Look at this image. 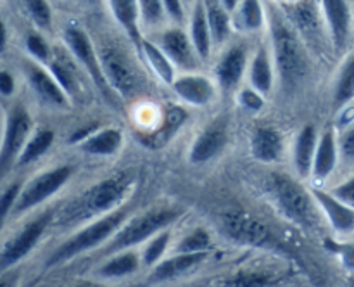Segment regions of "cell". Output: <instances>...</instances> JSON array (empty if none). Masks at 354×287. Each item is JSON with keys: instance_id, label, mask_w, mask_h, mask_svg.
<instances>
[{"instance_id": "6da1fadb", "label": "cell", "mask_w": 354, "mask_h": 287, "mask_svg": "<svg viewBox=\"0 0 354 287\" xmlns=\"http://www.w3.org/2000/svg\"><path fill=\"white\" fill-rule=\"evenodd\" d=\"M135 178L128 172L114 173L100 182L93 183L86 190L80 192L61 211L59 223L66 227H76L83 221L97 220L104 214L121 207L133 189Z\"/></svg>"}, {"instance_id": "7a4b0ae2", "label": "cell", "mask_w": 354, "mask_h": 287, "mask_svg": "<svg viewBox=\"0 0 354 287\" xmlns=\"http://www.w3.org/2000/svg\"><path fill=\"white\" fill-rule=\"evenodd\" d=\"M270 35L275 68L287 92H294L310 75L308 47L282 9H270Z\"/></svg>"}, {"instance_id": "3957f363", "label": "cell", "mask_w": 354, "mask_h": 287, "mask_svg": "<svg viewBox=\"0 0 354 287\" xmlns=\"http://www.w3.org/2000/svg\"><path fill=\"white\" fill-rule=\"evenodd\" d=\"M130 206H121L118 210L111 211V213L104 214V216L97 218V220L90 221L86 227L76 232L73 237L62 242L47 259V266H57L62 263L69 261V259L76 258V256L83 254V252L95 249L102 246L104 242L113 239V235L123 227L130 218Z\"/></svg>"}, {"instance_id": "277c9868", "label": "cell", "mask_w": 354, "mask_h": 287, "mask_svg": "<svg viewBox=\"0 0 354 287\" xmlns=\"http://www.w3.org/2000/svg\"><path fill=\"white\" fill-rule=\"evenodd\" d=\"M266 192L286 218L301 227H317V201L313 194L286 173H272L266 180Z\"/></svg>"}, {"instance_id": "5b68a950", "label": "cell", "mask_w": 354, "mask_h": 287, "mask_svg": "<svg viewBox=\"0 0 354 287\" xmlns=\"http://www.w3.org/2000/svg\"><path fill=\"white\" fill-rule=\"evenodd\" d=\"M180 214H182V211L176 210V207H154V210L138 214L137 218H131L107 242L102 254L127 251L133 246L149 241L156 234L175 223Z\"/></svg>"}, {"instance_id": "8992f818", "label": "cell", "mask_w": 354, "mask_h": 287, "mask_svg": "<svg viewBox=\"0 0 354 287\" xmlns=\"http://www.w3.org/2000/svg\"><path fill=\"white\" fill-rule=\"evenodd\" d=\"M221 228L225 235L242 246L263 249H283L277 234L259 218L245 211H228L221 216Z\"/></svg>"}, {"instance_id": "52a82bcc", "label": "cell", "mask_w": 354, "mask_h": 287, "mask_svg": "<svg viewBox=\"0 0 354 287\" xmlns=\"http://www.w3.org/2000/svg\"><path fill=\"white\" fill-rule=\"evenodd\" d=\"M62 38H64V44L66 47H68V50L71 52L73 57L76 59V62L82 66V69L86 73V76L92 80V83L97 86V90L102 93L104 99H106L107 102L114 104L116 93L113 92L111 85L107 83L106 75H104L102 71V64H100L99 52L95 50L88 35L78 26H66Z\"/></svg>"}, {"instance_id": "ba28073f", "label": "cell", "mask_w": 354, "mask_h": 287, "mask_svg": "<svg viewBox=\"0 0 354 287\" xmlns=\"http://www.w3.org/2000/svg\"><path fill=\"white\" fill-rule=\"evenodd\" d=\"M99 59L107 83L121 99H130L138 90V76L133 64L120 47L106 44L99 48Z\"/></svg>"}, {"instance_id": "9c48e42d", "label": "cell", "mask_w": 354, "mask_h": 287, "mask_svg": "<svg viewBox=\"0 0 354 287\" xmlns=\"http://www.w3.org/2000/svg\"><path fill=\"white\" fill-rule=\"evenodd\" d=\"M33 120L23 104H16L9 109L3 130L2 145H0V175L16 165L21 151L31 137Z\"/></svg>"}, {"instance_id": "30bf717a", "label": "cell", "mask_w": 354, "mask_h": 287, "mask_svg": "<svg viewBox=\"0 0 354 287\" xmlns=\"http://www.w3.org/2000/svg\"><path fill=\"white\" fill-rule=\"evenodd\" d=\"M73 173H75V166L61 165L57 168H52L48 172H44L41 175L35 176L31 182H28L21 189L19 197H17L12 211L14 213H24V211L31 210V207L47 201L48 197L59 192L69 182Z\"/></svg>"}, {"instance_id": "8fae6325", "label": "cell", "mask_w": 354, "mask_h": 287, "mask_svg": "<svg viewBox=\"0 0 354 287\" xmlns=\"http://www.w3.org/2000/svg\"><path fill=\"white\" fill-rule=\"evenodd\" d=\"M282 12L289 19V23L296 28L299 37L306 44V47L313 45L318 47L324 38V28H322V6L318 7L317 0H292L289 3L280 6Z\"/></svg>"}, {"instance_id": "7c38bea8", "label": "cell", "mask_w": 354, "mask_h": 287, "mask_svg": "<svg viewBox=\"0 0 354 287\" xmlns=\"http://www.w3.org/2000/svg\"><path fill=\"white\" fill-rule=\"evenodd\" d=\"M50 221H54V210L44 211L35 220L24 225L23 230L16 234V237L10 239L6 244V248L2 249V252H0V272L10 268L17 261H21L24 256L30 254L31 249L38 244L41 235L45 234Z\"/></svg>"}, {"instance_id": "4fadbf2b", "label": "cell", "mask_w": 354, "mask_h": 287, "mask_svg": "<svg viewBox=\"0 0 354 287\" xmlns=\"http://www.w3.org/2000/svg\"><path fill=\"white\" fill-rule=\"evenodd\" d=\"M158 45L168 55L169 61L175 64V68L185 73H194L203 62L190 40V35L185 33L182 28H169V30L162 31Z\"/></svg>"}, {"instance_id": "5bb4252c", "label": "cell", "mask_w": 354, "mask_h": 287, "mask_svg": "<svg viewBox=\"0 0 354 287\" xmlns=\"http://www.w3.org/2000/svg\"><path fill=\"white\" fill-rule=\"evenodd\" d=\"M228 142V121L225 118L211 121L192 144L189 152V159L194 165L207 163L216 158L225 149Z\"/></svg>"}, {"instance_id": "9a60e30c", "label": "cell", "mask_w": 354, "mask_h": 287, "mask_svg": "<svg viewBox=\"0 0 354 287\" xmlns=\"http://www.w3.org/2000/svg\"><path fill=\"white\" fill-rule=\"evenodd\" d=\"M248 68V47L234 44L221 54L214 66V76L223 92H232L241 85Z\"/></svg>"}, {"instance_id": "2e32d148", "label": "cell", "mask_w": 354, "mask_h": 287, "mask_svg": "<svg viewBox=\"0 0 354 287\" xmlns=\"http://www.w3.org/2000/svg\"><path fill=\"white\" fill-rule=\"evenodd\" d=\"M169 86L183 102L190 104V106H207L216 97L214 83L207 76L197 75V73H185V75L176 76Z\"/></svg>"}, {"instance_id": "e0dca14e", "label": "cell", "mask_w": 354, "mask_h": 287, "mask_svg": "<svg viewBox=\"0 0 354 287\" xmlns=\"http://www.w3.org/2000/svg\"><path fill=\"white\" fill-rule=\"evenodd\" d=\"M26 76L30 82L31 89L37 93L41 102L48 104L52 107H69L68 93L62 90L57 80L54 78L48 68H44L40 64H28Z\"/></svg>"}, {"instance_id": "ac0fdd59", "label": "cell", "mask_w": 354, "mask_h": 287, "mask_svg": "<svg viewBox=\"0 0 354 287\" xmlns=\"http://www.w3.org/2000/svg\"><path fill=\"white\" fill-rule=\"evenodd\" d=\"M324 19L335 52L344 50L351 30V10L346 0H320Z\"/></svg>"}, {"instance_id": "d6986e66", "label": "cell", "mask_w": 354, "mask_h": 287, "mask_svg": "<svg viewBox=\"0 0 354 287\" xmlns=\"http://www.w3.org/2000/svg\"><path fill=\"white\" fill-rule=\"evenodd\" d=\"M47 68L54 75V78L57 80L59 85L62 86V90L68 93L69 99H80V95L83 93V86L82 82H80L78 68H82V66L76 62L71 52L52 50V57L47 62Z\"/></svg>"}, {"instance_id": "ffe728a7", "label": "cell", "mask_w": 354, "mask_h": 287, "mask_svg": "<svg viewBox=\"0 0 354 287\" xmlns=\"http://www.w3.org/2000/svg\"><path fill=\"white\" fill-rule=\"evenodd\" d=\"M251 154L261 163H277L283 156V137L277 128L258 127L251 135Z\"/></svg>"}, {"instance_id": "44dd1931", "label": "cell", "mask_w": 354, "mask_h": 287, "mask_svg": "<svg viewBox=\"0 0 354 287\" xmlns=\"http://www.w3.org/2000/svg\"><path fill=\"white\" fill-rule=\"evenodd\" d=\"M315 201H317L318 206L322 207L325 214H327L328 221L332 223V227L339 232H349L354 228V210L351 206H348L346 203H342L339 197H335L332 192H325V190L315 189L311 190Z\"/></svg>"}, {"instance_id": "7402d4cb", "label": "cell", "mask_w": 354, "mask_h": 287, "mask_svg": "<svg viewBox=\"0 0 354 287\" xmlns=\"http://www.w3.org/2000/svg\"><path fill=\"white\" fill-rule=\"evenodd\" d=\"M339 159V144L335 133L332 130L324 131L318 138L317 152H315L313 168H311V176L315 182H324L337 166Z\"/></svg>"}, {"instance_id": "603a6c76", "label": "cell", "mask_w": 354, "mask_h": 287, "mask_svg": "<svg viewBox=\"0 0 354 287\" xmlns=\"http://www.w3.org/2000/svg\"><path fill=\"white\" fill-rule=\"evenodd\" d=\"M318 133L313 124H306L297 133L296 142H294V166L301 178L311 176V168H313L315 152L318 145Z\"/></svg>"}, {"instance_id": "cb8c5ba5", "label": "cell", "mask_w": 354, "mask_h": 287, "mask_svg": "<svg viewBox=\"0 0 354 287\" xmlns=\"http://www.w3.org/2000/svg\"><path fill=\"white\" fill-rule=\"evenodd\" d=\"M207 259V251L203 252H176L168 259H162L154 266L152 279L154 280H171L175 277L183 275L189 270L196 268Z\"/></svg>"}, {"instance_id": "d4e9b609", "label": "cell", "mask_w": 354, "mask_h": 287, "mask_svg": "<svg viewBox=\"0 0 354 287\" xmlns=\"http://www.w3.org/2000/svg\"><path fill=\"white\" fill-rule=\"evenodd\" d=\"M123 145V133L120 128H97L90 137L80 142V151L86 152L90 156H113Z\"/></svg>"}, {"instance_id": "484cf974", "label": "cell", "mask_w": 354, "mask_h": 287, "mask_svg": "<svg viewBox=\"0 0 354 287\" xmlns=\"http://www.w3.org/2000/svg\"><path fill=\"white\" fill-rule=\"evenodd\" d=\"M189 35L199 57L203 61H206L211 54V48H213V37H211V28L209 23H207L206 9H204L203 0H194Z\"/></svg>"}, {"instance_id": "4316f807", "label": "cell", "mask_w": 354, "mask_h": 287, "mask_svg": "<svg viewBox=\"0 0 354 287\" xmlns=\"http://www.w3.org/2000/svg\"><path fill=\"white\" fill-rule=\"evenodd\" d=\"M249 82L252 89L263 95H268L273 89V61L268 47L261 45L254 52L249 64Z\"/></svg>"}, {"instance_id": "83f0119b", "label": "cell", "mask_w": 354, "mask_h": 287, "mask_svg": "<svg viewBox=\"0 0 354 287\" xmlns=\"http://www.w3.org/2000/svg\"><path fill=\"white\" fill-rule=\"evenodd\" d=\"M107 2H109L111 12H113L118 24L121 28H124L128 37L140 48L142 35L140 30H138V24H140V7H138V0H107Z\"/></svg>"}, {"instance_id": "f1b7e54d", "label": "cell", "mask_w": 354, "mask_h": 287, "mask_svg": "<svg viewBox=\"0 0 354 287\" xmlns=\"http://www.w3.org/2000/svg\"><path fill=\"white\" fill-rule=\"evenodd\" d=\"M138 50L144 55L145 62H147L149 68L152 69V73H154L161 82H165L166 85H171L173 80L176 78V68L175 64L169 61L168 55L162 52V48L159 47L156 41L144 40V38H142V44Z\"/></svg>"}, {"instance_id": "f546056e", "label": "cell", "mask_w": 354, "mask_h": 287, "mask_svg": "<svg viewBox=\"0 0 354 287\" xmlns=\"http://www.w3.org/2000/svg\"><path fill=\"white\" fill-rule=\"evenodd\" d=\"M203 3L211 28L213 45H223L232 33L230 12L221 3V0H203Z\"/></svg>"}, {"instance_id": "4dcf8cb0", "label": "cell", "mask_w": 354, "mask_h": 287, "mask_svg": "<svg viewBox=\"0 0 354 287\" xmlns=\"http://www.w3.org/2000/svg\"><path fill=\"white\" fill-rule=\"evenodd\" d=\"M140 265V258L135 251H120L114 252L109 259L102 263L99 268V275L107 277V279H118V277L130 275L137 272Z\"/></svg>"}, {"instance_id": "1f68e13d", "label": "cell", "mask_w": 354, "mask_h": 287, "mask_svg": "<svg viewBox=\"0 0 354 287\" xmlns=\"http://www.w3.org/2000/svg\"><path fill=\"white\" fill-rule=\"evenodd\" d=\"M54 138H55L54 131L48 130V128L35 131V133L28 138L26 145H24L23 151H21L16 165L26 166V165H30V163L40 159L41 156H44L45 152L52 147V144H54Z\"/></svg>"}, {"instance_id": "d6a6232c", "label": "cell", "mask_w": 354, "mask_h": 287, "mask_svg": "<svg viewBox=\"0 0 354 287\" xmlns=\"http://www.w3.org/2000/svg\"><path fill=\"white\" fill-rule=\"evenodd\" d=\"M354 99V54L344 66L341 68V73L337 76L334 89V107L335 109H342L348 106Z\"/></svg>"}, {"instance_id": "836d02e7", "label": "cell", "mask_w": 354, "mask_h": 287, "mask_svg": "<svg viewBox=\"0 0 354 287\" xmlns=\"http://www.w3.org/2000/svg\"><path fill=\"white\" fill-rule=\"evenodd\" d=\"M237 12L239 24L242 26V30L249 31V33L259 31L265 24V10H263L259 0H241Z\"/></svg>"}, {"instance_id": "e575fe53", "label": "cell", "mask_w": 354, "mask_h": 287, "mask_svg": "<svg viewBox=\"0 0 354 287\" xmlns=\"http://www.w3.org/2000/svg\"><path fill=\"white\" fill-rule=\"evenodd\" d=\"M169 239H171V234L169 230H161L159 234H156L151 241L147 242L144 249V254H142V261L147 266H156L161 258L165 256L166 249L169 246Z\"/></svg>"}, {"instance_id": "d590c367", "label": "cell", "mask_w": 354, "mask_h": 287, "mask_svg": "<svg viewBox=\"0 0 354 287\" xmlns=\"http://www.w3.org/2000/svg\"><path fill=\"white\" fill-rule=\"evenodd\" d=\"M28 16L40 30L48 31L52 28V9L47 0H21Z\"/></svg>"}, {"instance_id": "8d00e7d4", "label": "cell", "mask_w": 354, "mask_h": 287, "mask_svg": "<svg viewBox=\"0 0 354 287\" xmlns=\"http://www.w3.org/2000/svg\"><path fill=\"white\" fill-rule=\"evenodd\" d=\"M279 282V277L265 272H241L230 280V287H272Z\"/></svg>"}, {"instance_id": "74e56055", "label": "cell", "mask_w": 354, "mask_h": 287, "mask_svg": "<svg viewBox=\"0 0 354 287\" xmlns=\"http://www.w3.org/2000/svg\"><path fill=\"white\" fill-rule=\"evenodd\" d=\"M211 246V235L206 228H194L176 246L178 252H203Z\"/></svg>"}, {"instance_id": "f35d334b", "label": "cell", "mask_w": 354, "mask_h": 287, "mask_svg": "<svg viewBox=\"0 0 354 287\" xmlns=\"http://www.w3.org/2000/svg\"><path fill=\"white\" fill-rule=\"evenodd\" d=\"M140 7V19L145 26H161L165 23V17L168 16L162 6V0H138Z\"/></svg>"}, {"instance_id": "ab89813d", "label": "cell", "mask_w": 354, "mask_h": 287, "mask_svg": "<svg viewBox=\"0 0 354 287\" xmlns=\"http://www.w3.org/2000/svg\"><path fill=\"white\" fill-rule=\"evenodd\" d=\"M21 189H23L21 183L14 182L10 183V185L3 190L2 196H0V230H2L3 223H6V218L9 216L10 211L14 210V204H16L17 197H19Z\"/></svg>"}, {"instance_id": "60d3db41", "label": "cell", "mask_w": 354, "mask_h": 287, "mask_svg": "<svg viewBox=\"0 0 354 287\" xmlns=\"http://www.w3.org/2000/svg\"><path fill=\"white\" fill-rule=\"evenodd\" d=\"M26 48L37 61L48 62L52 57V48L45 41V38L38 33H30L26 37Z\"/></svg>"}, {"instance_id": "b9f144b4", "label": "cell", "mask_w": 354, "mask_h": 287, "mask_svg": "<svg viewBox=\"0 0 354 287\" xmlns=\"http://www.w3.org/2000/svg\"><path fill=\"white\" fill-rule=\"evenodd\" d=\"M239 104L241 107H244L245 111H251V113H258L265 106V95L259 93L258 90L252 89V86H245L239 92Z\"/></svg>"}, {"instance_id": "7bdbcfd3", "label": "cell", "mask_w": 354, "mask_h": 287, "mask_svg": "<svg viewBox=\"0 0 354 287\" xmlns=\"http://www.w3.org/2000/svg\"><path fill=\"white\" fill-rule=\"evenodd\" d=\"M162 6L175 23H185V0H162Z\"/></svg>"}, {"instance_id": "ee69618b", "label": "cell", "mask_w": 354, "mask_h": 287, "mask_svg": "<svg viewBox=\"0 0 354 287\" xmlns=\"http://www.w3.org/2000/svg\"><path fill=\"white\" fill-rule=\"evenodd\" d=\"M332 194H334L335 197H339L342 203H346L348 206L354 207V176H351L349 180H346V182L341 183V185L335 187V189L332 190Z\"/></svg>"}, {"instance_id": "f6af8a7d", "label": "cell", "mask_w": 354, "mask_h": 287, "mask_svg": "<svg viewBox=\"0 0 354 287\" xmlns=\"http://www.w3.org/2000/svg\"><path fill=\"white\" fill-rule=\"evenodd\" d=\"M341 151L348 159H354V127L348 128L341 138Z\"/></svg>"}, {"instance_id": "bcb514c9", "label": "cell", "mask_w": 354, "mask_h": 287, "mask_svg": "<svg viewBox=\"0 0 354 287\" xmlns=\"http://www.w3.org/2000/svg\"><path fill=\"white\" fill-rule=\"evenodd\" d=\"M14 89H16L14 76L9 71H0V93L3 97H9L14 93Z\"/></svg>"}, {"instance_id": "7dc6e473", "label": "cell", "mask_w": 354, "mask_h": 287, "mask_svg": "<svg viewBox=\"0 0 354 287\" xmlns=\"http://www.w3.org/2000/svg\"><path fill=\"white\" fill-rule=\"evenodd\" d=\"M97 128H99V124H97V123H90L88 127L80 128V130H76L75 133L71 135V138H69V142H71V144H75V145H78L80 142H83L86 137H90V135H92L93 131L97 130Z\"/></svg>"}, {"instance_id": "c3c4849f", "label": "cell", "mask_w": 354, "mask_h": 287, "mask_svg": "<svg viewBox=\"0 0 354 287\" xmlns=\"http://www.w3.org/2000/svg\"><path fill=\"white\" fill-rule=\"evenodd\" d=\"M332 244V242H330ZM334 246V244H332ZM337 249H332V251H337L341 252L342 258H344V261L348 263L349 266H354V246H335Z\"/></svg>"}, {"instance_id": "681fc988", "label": "cell", "mask_w": 354, "mask_h": 287, "mask_svg": "<svg viewBox=\"0 0 354 287\" xmlns=\"http://www.w3.org/2000/svg\"><path fill=\"white\" fill-rule=\"evenodd\" d=\"M6 47H7V30H6V24H3V21L0 19V54H3V52H6Z\"/></svg>"}, {"instance_id": "f907efd6", "label": "cell", "mask_w": 354, "mask_h": 287, "mask_svg": "<svg viewBox=\"0 0 354 287\" xmlns=\"http://www.w3.org/2000/svg\"><path fill=\"white\" fill-rule=\"evenodd\" d=\"M221 3H223L225 7H227L228 12H234V10H237L239 3H241V0H221Z\"/></svg>"}, {"instance_id": "816d5d0a", "label": "cell", "mask_w": 354, "mask_h": 287, "mask_svg": "<svg viewBox=\"0 0 354 287\" xmlns=\"http://www.w3.org/2000/svg\"><path fill=\"white\" fill-rule=\"evenodd\" d=\"M0 287H10L9 280H0Z\"/></svg>"}, {"instance_id": "f5cc1de1", "label": "cell", "mask_w": 354, "mask_h": 287, "mask_svg": "<svg viewBox=\"0 0 354 287\" xmlns=\"http://www.w3.org/2000/svg\"><path fill=\"white\" fill-rule=\"evenodd\" d=\"M349 287H354V277L351 280H349Z\"/></svg>"}, {"instance_id": "db71d44e", "label": "cell", "mask_w": 354, "mask_h": 287, "mask_svg": "<svg viewBox=\"0 0 354 287\" xmlns=\"http://www.w3.org/2000/svg\"><path fill=\"white\" fill-rule=\"evenodd\" d=\"M78 287H90V286H78Z\"/></svg>"}, {"instance_id": "11a10c76", "label": "cell", "mask_w": 354, "mask_h": 287, "mask_svg": "<svg viewBox=\"0 0 354 287\" xmlns=\"http://www.w3.org/2000/svg\"><path fill=\"white\" fill-rule=\"evenodd\" d=\"M185 2H192V0H185Z\"/></svg>"}]
</instances>
